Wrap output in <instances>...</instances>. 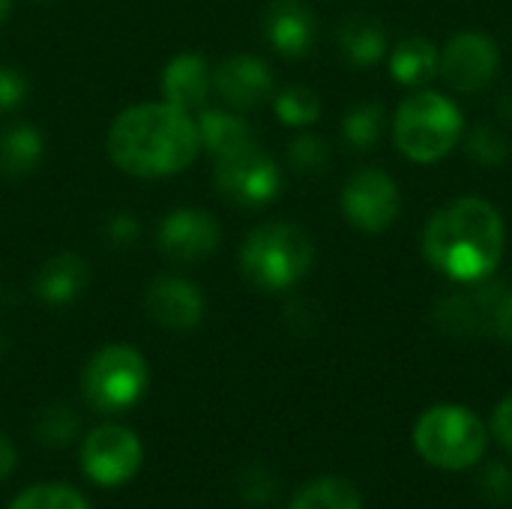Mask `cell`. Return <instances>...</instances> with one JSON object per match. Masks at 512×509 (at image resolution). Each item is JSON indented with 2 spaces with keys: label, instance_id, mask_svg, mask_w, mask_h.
<instances>
[{
  "label": "cell",
  "instance_id": "f546056e",
  "mask_svg": "<svg viewBox=\"0 0 512 509\" xmlns=\"http://www.w3.org/2000/svg\"><path fill=\"white\" fill-rule=\"evenodd\" d=\"M30 96V81L21 69L0 63V111H15Z\"/></svg>",
  "mask_w": 512,
  "mask_h": 509
},
{
  "label": "cell",
  "instance_id": "603a6c76",
  "mask_svg": "<svg viewBox=\"0 0 512 509\" xmlns=\"http://www.w3.org/2000/svg\"><path fill=\"white\" fill-rule=\"evenodd\" d=\"M384 129H387V114H384V108L378 102H360L342 120L345 144H351L360 153L375 150L378 141L384 138Z\"/></svg>",
  "mask_w": 512,
  "mask_h": 509
},
{
  "label": "cell",
  "instance_id": "277c9868",
  "mask_svg": "<svg viewBox=\"0 0 512 509\" xmlns=\"http://www.w3.org/2000/svg\"><path fill=\"white\" fill-rule=\"evenodd\" d=\"M465 135V117L459 105L435 90H420L402 99L393 117V141L402 156L420 165H432L450 156Z\"/></svg>",
  "mask_w": 512,
  "mask_h": 509
},
{
  "label": "cell",
  "instance_id": "cb8c5ba5",
  "mask_svg": "<svg viewBox=\"0 0 512 509\" xmlns=\"http://www.w3.org/2000/svg\"><path fill=\"white\" fill-rule=\"evenodd\" d=\"M276 117L285 126H312L321 117V96L306 84H291L276 96Z\"/></svg>",
  "mask_w": 512,
  "mask_h": 509
},
{
  "label": "cell",
  "instance_id": "484cf974",
  "mask_svg": "<svg viewBox=\"0 0 512 509\" xmlns=\"http://www.w3.org/2000/svg\"><path fill=\"white\" fill-rule=\"evenodd\" d=\"M462 141H465V153L480 165H504L507 156H510L507 135L492 123H480V126L468 129L462 135Z\"/></svg>",
  "mask_w": 512,
  "mask_h": 509
},
{
  "label": "cell",
  "instance_id": "7c38bea8",
  "mask_svg": "<svg viewBox=\"0 0 512 509\" xmlns=\"http://www.w3.org/2000/svg\"><path fill=\"white\" fill-rule=\"evenodd\" d=\"M219 222L201 207H177L156 228V249L171 264H198L219 249Z\"/></svg>",
  "mask_w": 512,
  "mask_h": 509
},
{
  "label": "cell",
  "instance_id": "1f68e13d",
  "mask_svg": "<svg viewBox=\"0 0 512 509\" xmlns=\"http://www.w3.org/2000/svg\"><path fill=\"white\" fill-rule=\"evenodd\" d=\"M138 234H141V225L132 213H114L105 222V240L114 249H129L138 240Z\"/></svg>",
  "mask_w": 512,
  "mask_h": 509
},
{
  "label": "cell",
  "instance_id": "8992f818",
  "mask_svg": "<svg viewBox=\"0 0 512 509\" xmlns=\"http://www.w3.org/2000/svg\"><path fill=\"white\" fill-rule=\"evenodd\" d=\"M147 381H150L147 360L141 357L138 348L105 345L90 357L81 378V390L96 411L117 414L138 405V399L147 393Z\"/></svg>",
  "mask_w": 512,
  "mask_h": 509
},
{
  "label": "cell",
  "instance_id": "e0dca14e",
  "mask_svg": "<svg viewBox=\"0 0 512 509\" xmlns=\"http://www.w3.org/2000/svg\"><path fill=\"white\" fill-rule=\"evenodd\" d=\"M87 282H90L87 261L75 252H57L36 270L33 291L48 306H69L84 294Z\"/></svg>",
  "mask_w": 512,
  "mask_h": 509
},
{
  "label": "cell",
  "instance_id": "5bb4252c",
  "mask_svg": "<svg viewBox=\"0 0 512 509\" xmlns=\"http://www.w3.org/2000/svg\"><path fill=\"white\" fill-rule=\"evenodd\" d=\"M213 90L234 111H252L273 96V72L261 57L231 54L213 69Z\"/></svg>",
  "mask_w": 512,
  "mask_h": 509
},
{
  "label": "cell",
  "instance_id": "74e56055",
  "mask_svg": "<svg viewBox=\"0 0 512 509\" xmlns=\"http://www.w3.org/2000/svg\"><path fill=\"white\" fill-rule=\"evenodd\" d=\"M36 3H45V0H36Z\"/></svg>",
  "mask_w": 512,
  "mask_h": 509
},
{
  "label": "cell",
  "instance_id": "83f0119b",
  "mask_svg": "<svg viewBox=\"0 0 512 509\" xmlns=\"http://www.w3.org/2000/svg\"><path fill=\"white\" fill-rule=\"evenodd\" d=\"M78 432V417L66 405H51L39 414L36 420V438L54 450L66 447Z\"/></svg>",
  "mask_w": 512,
  "mask_h": 509
},
{
  "label": "cell",
  "instance_id": "e575fe53",
  "mask_svg": "<svg viewBox=\"0 0 512 509\" xmlns=\"http://www.w3.org/2000/svg\"><path fill=\"white\" fill-rule=\"evenodd\" d=\"M15 462H18V456H15L12 441L6 435H0V483L15 471Z\"/></svg>",
  "mask_w": 512,
  "mask_h": 509
},
{
  "label": "cell",
  "instance_id": "d6986e66",
  "mask_svg": "<svg viewBox=\"0 0 512 509\" xmlns=\"http://www.w3.org/2000/svg\"><path fill=\"white\" fill-rule=\"evenodd\" d=\"M387 63H390V75L396 84L426 87L438 78L441 51L426 36H408V39L396 42L393 51H387Z\"/></svg>",
  "mask_w": 512,
  "mask_h": 509
},
{
  "label": "cell",
  "instance_id": "4dcf8cb0",
  "mask_svg": "<svg viewBox=\"0 0 512 509\" xmlns=\"http://www.w3.org/2000/svg\"><path fill=\"white\" fill-rule=\"evenodd\" d=\"M480 495L489 504H510L512 501V471L507 465L495 462L480 474Z\"/></svg>",
  "mask_w": 512,
  "mask_h": 509
},
{
  "label": "cell",
  "instance_id": "8d00e7d4",
  "mask_svg": "<svg viewBox=\"0 0 512 509\" xmlns=\"http://www.w3.org/2000/svg\"><path fill=\"white\" fill-rule=\"evenodd\" d=\"M9 9H12V0H0V24L6 21V15H9Z\"/></svg>",
  "mask_w": 512,
  "mask_h": 509
},
{
  "label": "cell",
  "instance_id": "7402d4cb",
  "mask_svg": "<svg viewBox=\"0 0 512 509\" xmlns=\"http://www.w3.org/2000/svg\"><path fill=\"white\" fill-rule=\"evenodd\" d=\"M288 509H363V501L354 483L339 477H324L303 486Z\"/></svg>",
  "mask_w": 512,
  "mask_h": 509
},
{
  "label": "cell",
  "instance_id": "6da1fadb",
  "mask_svg": "<svg viewBox=\"0 0 512 509\" xmlns=\"http://www.w3.org/2000/svg\"><path fill=\"white\" fill-rule=\"evenodd\" d=\"M198 153L201 141L195 120L189 111H180L168 102L132 105L117 114L108 129V156L132 177H174L186 171Z\"/></svg>",
  "mask_w": 512,
  "mask_h": 509
},
{
  "label": "cell",
  "instance_id": "3957f363",
  "mask_svg": "<svg viewBox=\"0 0 512 509\" xmlns=\"http://www.w3.org/2000/svg\"><path fill=\"white\" fill-rule=\"evenodd\" d=\"M315 264V240L306 228L294 222H267L258 225L240 249L243 279L264 291L279 294L294 288L309 276Z\"/></svg>",
  "mask_w": 512,
  "mask_h": 509
},
{
  "label": "cell",
  "instance_id": "d590c367",
  "mask_svg": "<svg viewBox=\"0 0 512 509\" xmlns=\"http://www.w3.org/2000/svg\"><path fill=\"white\" fill-rule=\"evenodd\" d=\"M498 114H501V120L504 123H512V87L501 96V102H498Z\"/></svg>",
  "mask_w": 512,
  "mask_h": 509
},
{
  "label": "cell",
  "instance_id": "d4e9b609",
  "mask_svg": "<svg viewBox=\"0 0 512 509\" xmlns=\"http://www.w3.org/2000/svg\"><path fill=\"white\" fill-rule=\"evenodd\" d=\"M9 509H90L84 495L63 483H39L24 489Z\"/></svg>",
  "mask_w": 512,
  "mask_h": 509
},
{
  "label": "cell",
  "instance_id": "d6a6232c",
  "mask_svg": "<svg viewBox=\"0 0 512 509\" xmlns=\"http://www.w3.org/2000/svg\"><path fill=\"white\" fill-rule=\"evenodd\" d=\"M492 432L498 438V444L507 450V456H512V396H507L498 411H495V420H492Z\"/></svg>",
  "mask_w": 512,
  "mask_h": 509
},
{
  "label": "cell",
  "instance_id": "2e32d148",
  "mask_svg": "<svg viewBox=\"0 0 512 509\" xmlns=\"http://www.w3.org/2000/svg\"><path fill=\"white\" fill-rule=\"evenodd\" d=\"M213 87V69L207 66V60L201 54H177L159 78V90H162V102L180 108V111H192L201 108L210 96Z\"/></svg>",
  "mask_w": 512,
  "mask_h": 509
},
{
  "label": "cell",
  "instance_id": "9a60e30c",
  "mask_svg": "<svg viewBox=\"0 0 512 509\" xmlns=\"http://www.w3.org/2000/svg\"><path fill=\"white\" fill-rule=\"evenodd\" d=\"M264 36L276 54L303 60L318 42V18L303 0H273L264 12Z\"/></svg>",
  "mask_w": 512,
  "mask_h": 509
},
{
  "label": "cell",
  "instance_id": "8fae6325",
  "mask_svg": "<svg viewBox=\"0 0 512 509\" xmlns=\"http://www.w3.org/2000/svg\"><path fill=\"white\" fill-rule=\"evenodd\" d=\"M498 69H501L498 42L489 33L462 30L444 45L438 78H444L459 93H480L495 81Z\"/></svg>",
  "mask_w": 512,
  "mask_h": 509
},
{
  "label": "cell",
  "instance_id": "4316f807",
  "mask_svg": "<svg viewBox=\"0 0 512 509\" xmlns=\"http://www.w3.org/2000/svg\"><path fill=\"white\" fill-rule=\"evenodd\" d=\"M288 165L297 174H321L330 165V144L321 135H297L288 144Z\"/></svg>",
  "mask_w": 512,
  "mask_h": 509
},
{
  "label": "cell",
  "instance_id": "44dd1931",
  "mask_svg": "<svg viewBox=\"0 0 512 509\" xmlns=\"http://www.w3.org/2000/svg\"><path fill=\"white\" fill-rule=\"evenodd\" d=\"M45 156V138L30 123H12L0 132V174L9 180L27 177Z\"/></svg>",
  "mask_w": 512,
  "mask_h": 509
},
{
  "label": "cell",
  "instance_id": "5b68a950",
  "mask_svg": "<svg viewBox=\"0 0 512 509\" xmlns=\"http://www.w3.org/2000/svg\"><path fill=\"white\" fill-rule=\"evenodd\" d=\"M489 447L486 423L462 405H435L414 426V450L441 471L474 468Z\"/></svg>",
  "mask_w": 512,
  "mask_h": 509
},
{
  "label": "cell",
  "instance_id": "f1b7e54d",
  "mask_svg": "<svg viewBox=\"0 0 512 509\" xmlns=\"http://www.w3.org/2000/svg\"><path fill=\"white\" fill-rule=\"evenodd\" d=\"M240 495L249 504H270L276 495V477L264 465H252L240 474Z\"/></svg>",
  "mask_w": 512,
  "mask_h": 509
},
{
  "label": "cell",
  "instance_id": "4fadbf2b",
  "mask_svg": "<svg viewBox=\"0 0 512 509\" xmlns=\"http://www.w3.org/2000/svg\"><path fill=\"white\" fill-rule=\"evenodd\" d=\"M144 309L159 327L186 333L204 321L207 303L195 282L180 276H156L144 294Z\"/></svg>",
  "mask_w": 512,
  "mask_h": 509
},
{
  "label": "cell",
  "instance_id": "ba28073f",
  "mask_svg": "<svg viewBox=\"0 0 512 509\" xmlns=\"http://www.w3.org/2000/svg\"><path fill=\"white\" fill-rule=\"evenodd\" d=\"M213 183L222 198L237 207H264L279 195L282 171L258 144H252L246 150L216 159Z\"/></svg>",
  "mask_w": 512,
  "mask_h": 509
},
{
  "label": "cell",
  "instance_id": "ac0fdd59",
  "mask_svg": "<svg viewBox=\"0 0 512 509\" xmlns=\"http://www.w3.org/2000/svg\"><path fill=\"white\" fill-rule=\"evenodd\" d=\"M336 45L342 51V57L351 66H375L387 57L390 42H387V30L381 24V18L354 12L345 15L336 27Z\"/></svg>",
  "mask_w": 512,
  "mask_h": 509
},
{
  "label": "cell",
  "instance_id": "9c48e42d",
  "mask_svg": "<svg viewBox=\"0 0 512 509\" xmlns=\"http://www.w3.org/2000/svg\"><path fill=\"white\" fill-rule=\"evenodd\" d=\"M399 210V186L384 168H360L342 186V213L366 234L387 231L399 219Z\"/></svg>",
  "mask_w": 512,
  "mask_h": 509
},
{
  "label": "cell",
  "instance_id": "836d02e7",
  "mask_svg": "<svg viewBox=\"0 0 512 509\" xmlns=\"http://www.w3.org/2000/svg\"><path fill=\"white\" fill-rule=\"evenodd\" d=\"M492 333H495L501 342L512 345V288H507V294H504V300H501V306H498V312H495Z\"/></svg>",
  "mask_w": 512,
  "mask_h": 509
},
{
  "label": "cell",
  "instance_id": "ffe728a7",
  "mask_svg": "<svg viewBox=\"0 0 512 509\" xmlns=\"http://www.w3.org/2000/svg\"><path fill=\"white\" fill-rule=\"evenodd\" d=\"M198 126V141H201V150L210 153L213 159H222V156H231L237 150H246L255 144V132L249 129V123L231 111H222V108H207L201 111V117L195 120Z\"/></svg>",
  "mask_w": 512,
  "mask_h": 509
},
{
  "label": "cell",
  "instance_id": "7a4b0ae2",
  "mask_svg": "<svg viewBox=\"0 0 512 509\" xmlns=\"http://www.w3.org/2000/svg\"><path fill=\"white\" fill-rule=\"evenodd\" d=\"M501 210L477 195H462L438 207L423 228L426 261L453 282H477L498 270L504 258Z\"/></svg>",
  "mask_w": 512,
  "mask_h": 509
},
{
  "label": "cell",
  "instance_id": "52a82bcc",
  "mask_svg": "<svg viewBox=\"0 0 512 509\" xmlns=\"http://www.w3.org/2000/svg\"><path fill=\"white\" fill-rule=\"evenodd\" d=\"M507 294V285L495 276L477 282H456L447 294L435 300L432 321L441 333L453 339H480L492 333L495 312Z\"/></svg>",
  "mask_w": 512,
  "mask_h": 509
},
{
  "label": "cell",
  "instance_id": "30bf717a",
  "mask_svg": "<svg viewBox=\"0 0 512 509\" xmlns=\"http://www.w3.org/2000/svg\"><path fill=\"white\" fill-rule=\"evenodd\" d=\"M144 462V447L138 435L126 426L105 423L96 426L81 447V468L96 486L129 483Z\"/></svg>",
  "mask_w": 512,
  "mask_h": 509
}]
</instances>
